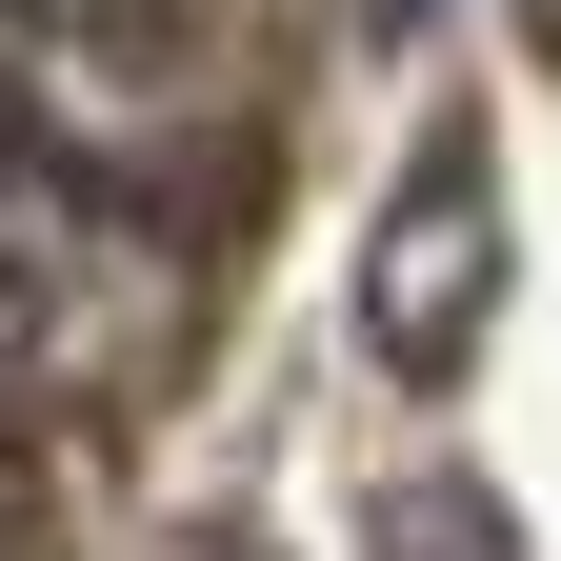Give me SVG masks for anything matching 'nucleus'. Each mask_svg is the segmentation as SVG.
Wrapping results in <instances>:
<instances>
[{
	"instance_id": "nucleus-5",
	"label": "nucleus",
	"mask_w": 561,
	"mask_h": 561,
	"mask_svg": "<svg viewBox=\"0 0 561 561\" xmlns=\"http://www.w3.org/2000/svg\"><path fill=\"white\" fill-rule=\"evenodd\" d=\"M41 21H121V41H201V0H41Z\"/></svg>"
},
{
	"instance_id": "nucleus-3",
	"label": "nucleus",
	"mask_w": 561,
	"mask_h": 561,
	"mask_svg": "<svg viewBox=\"0 0 561 561\" xmlns=\"http://www.w3.org/2000/svg\"><path fill=\"white\" fill-rule=\"evenodd\" d=\"M362 321H381L401 381H442L461 341L502 321V181H481V140H421L401 221H381V261H362Z\"/></svg>"
},
{
	"instance_id": "nucleus-6",
	"label": "nucleus",
	"mask_w": 561,
	"mask_h": 561,
	"mask_svg": "<svg viewBox=\"0 0 561 561\" xmlns=\"http://www.w3.org/2000/svg\"><path fill=\"white\" fill-rule=\"evenodd\" d=\"M0 561H21V442H0Z\"/></svg>"
},
{
	"instance_id": "nucleus-2",
	"label": "nucleus",
	"mask_w": 561,
	"mask_h": 561,
	"mask_svg": "<svg viewBox=\"0 0 561 561\" xmlns=\"http://www.w3.org/2000/svg\"><path fill=\"white\" fill-rule=\"evenodd\" d=\"M0 140L101 161V181L161 201L201 140H221V81H201V41H121V21H41V0H0Z\"/></svg>"
},
{
	"instance_id": "nucleus-1",
	"label": "nucleus",
	"mask_w": 561,
	"mask_h": 561,
	"mask_svg": "<svg viewBox=\"0 0 561 561\" xmlns=\"http://www.w3.org/2000/svg\"><path fill=\"white\" fill-rule=\"evenodd\" d=\"M201 321V261L140 181L0 140V401H140Z\"/></svg>"
},
{
	"instance_id": "nucleus-4",
	"label": "nucleus",
	"mask_w": 561,
	"mask_h": 561,
	"mask_svg": "<svg viewBox=\"0 0 561 561\" xmlns=\"http://www.w3.org/2000/svg\"><path fill=\"white\" fill-rule=\"evenodd\" d=\"M381 561H522V541H502V502L421 481V502H381Z\"/></svg>"
}]
</instances>
